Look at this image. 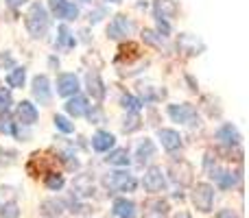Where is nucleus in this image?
I'll return each instance as SVG.
<instances>
[{
	"instance_id": "nucleus-1",
	"label": "nucleus",
	"mask_w": 249,
	"mask_h": 218,
	"mask_svg": "<svg viewBox=\"0 0 249 218\" xmlns=\"http://www.w3.org/2000/svg\"><path fill=\"white\" fill-rule=\"evenodd\" d=\"M24 24H26V31L31 33V37L35 39H42L46 37L48 29H51V16H48V9L44 7L42 2H33L29 7L24 16Z\"/></svg>"
},
{
	"instance_id": "nucleus-2",
	"label": "nucleus",
	"mask_w": 249,
	"mask_h": 218,
	"mask_svg": "<svg viewBox=\"0 0 249 218\" xmlns=\"http://www.w3.org/2000/svg\"><path fill=\"white\" fill-rule=\"evenodd\" d=\"M105 188L114 190V192H133L138 188V181L131 172L127 170H116V172H109L107 177L103 179Z\"/></svg>"
},
{
	"instance_id": "nucleus-3",
	"label": "nucleus",
	"mask_w": 249,
	"mask_h": 218,
	"mask_svg": "<svg viewBox=\"0 0 249 218\" xmlns=\"http://www.w3.org/2000/svg\"><path fill=\"white\" fill-rule=\"evenodd\" d=\"M57 164V155H48V153H39L35 151L31 155V159L26 162V172L31 177H39V175H48L53 172V166Z\"/></svg>"
},
{
	"instance_id": "nucleus-4",
	"label": "nucleus",
	"mask_w": 249,
	"mask_h": 218,
	"mask_svg": "<svg viewBox=\"0 0 249 218\" xmlns=\"http://www.w3.org/2000/svg\"><path fill=\"white\" fill-rule=\"evenodd\" d=\"M190 199H193V205L201 214H208V212H212V205H214V188L210 184H197L193 188Z\"/></svg>"
},
{
	"instance_id": "nucleus-5",
	"label": "nucleus",
	"mask_w": 249,
	"mask_h": 218,
	"mask_svg": "<svg viewBox=\"0 0 249 218\" xmlns=\"http://www.w3.org/2000/svg\"><path fill=\"white\" fill-rule=\"evenodd\" d=\"M166 114L173 122H179V124H195L199 122V116L195 105L190 103H173L166 107Z\"/></svg>"
},
{
	"instance_id": "nucleus-6",
	"label": "nucleus",
	"mask_w": 249,
	"mask_h": 218,
	"mask_svg": "<svg viewBox=\"0 0 249 218\" xmlns=\"http://www.w3.org/2000/svg\"><path fill=\"white\" fill-rule=\"evenodd\" d=\"M168 175H171V179L175 181V184L188 185V184H193L195 168L190 166L186 159H173V162L168 164Z\"/></svg>"
},
{
	"instance_id": "nucleus-7",
	"label": "nucleus",
	"mask_w": 249,
	"mask_h": 218,
	"mask_svg": "<svg viewBox=\"0 0 249 218\" xmlns=\"http://www.w3.org/2000/svg\"><path fill=\"white\" fill-rule=\"evenodd\" d=\"M142 185H144V190L151 194L162 192V190L166 188V177H164L162 168H158V166L146 168L144 177H142Z\"/></svg>"
},
{
	"instance_id": "nucleus-8",
	"label": "nucleus",
	"mask_w": 249,
	"mask_h": 218,
	"mask_svg": "<svg viewBox=\"0 0 249 218\" xmlns=\"http://www.w3.org/2000/svg\"><path fill=\"white\" fill-rule=\"evenodd\" d=\"M31 92H33V99L39 105H48L51 103V81H48L46 74H35L33 81H31Z\"/></svg>"
},
{
	"instance_id": "nucleus-9",
	"label": "nucleus",
	"mask_w": 249,
	"mask_h": 218,
	"mask_svg": "<svg viewBox=\"0 0 249 218\" xmlns=\"http://www.w3.org/2000/svg\"><path fill=\"white\" fill-rule=\"evenodd\" d=\"M131 31H133V22L127 20V16H123V13H116L107 26V37L123 39V37H127V35H131Z\"/></svg>"
},
{
	"instance_id": "nucleus-10",
	"label": "nucleus",
	"mask_w": 249,
	"mask_h": 218,
	"mask_svg": "<svg viewBox=\"0 0 249 218\" xmlns=\"http://www.w3.org/2000/svg\"><path fill=\"white\" fill-rule=\"evenodd\" d=\"M57 96H64V99H70V96L79 94V79L77 74L72 72H61L57 74Z\"/></svg>"
},
{
	"instance_id": "nucleus-11",
	"label": "nucleus",
	"mask_w": 249,
	"mask_h": 218,
	"mask_svg": "<svg viewBox=\"0 0 249 218\" xmlns=\"http://www.w3.org/2000/svg\"><path fill=\"white\" fill-rule=\"evenodd\" d=\"M214 137L221 142L223 146H228V149H232V146H238L241 144V133H238V129L234 127L232 122H225V124H221L219 129H216V133H214Z\"/></svg>"
},
{
	"instance_id": "nucleus-12",
	"label": "nucleus",
	"mask_w": 249,
	"mask_h": 218,
	"mask_svg": "<svg viewBox=\"0 0 249 218\" xmlns=\"http://www.w3.org/2000/svg\"><path fill=\"white\" fill-rule=\"evenodd\" d=\"M210 175L208 177H212L214 179V184H216V188L219 190H230V188H234L236 185V181H238V175L236 172H232V170H225V168H210Z\"/></svg>"
},
{
	"instance_id": "nucleus-13",
	"label": "nucleus",
	"mask_w": 249,
	"mask_h": 218,
	"mask_svg": "<svg viewBox=\"0 0 249 218\" xmlns=\"http://www.w3.org/2000/svg\"><path fill=\"white\" fill-rule=\"evenodd\" d=\"M179 11V4L175 0H153V16L155 20H162V22H168L177 16Z\"/></svg>"
},
{
	"instance_id": "nucleus-14",
	"label": "nucleus",
	"mask_w": 249,
	"mask_h": 218,
	"mask_svg": "<svg viewBox=\"0 0 249 218\" xmlns=\"http://www.w3.org/2000/svg\"><path fill=\"white\" fill-rule=\"evenodd\" d=\"M177 48H179L181 52H186V55H201V50L206 46H203V42L197 37V35L181 33L179 37H177Z\"/></svg>"
},
{
	"instance_id": "nucleus-15",
	"label": "nucleus",
	"mask_w": 249,
	"mask_h": 218,
	"mask_svg": "<svg viewBox=\"0 0 249 218\" xmlns=\"http://www.w3.org/2000/svg\"><path fill=\"white\" fill-rule=\"evenodd\" d=\"M116 146V135L109 131H96L94 135H92V149L96 151V153H109V151Z\"/></svg>"
},
{
	"instance_id": "nucleus-16",
	"label": "nucleus",
	"mask_w": 249,
	"mask_h": 218,
	"mask_svg": "<svg viewBox=\"0 0 249 218\" xmlns=\"http://www.w3.org/2000/svg\"><path fill=\"white\" fill-rule=\"evenodd\" d=\"M160 144L166 153H175L177 149H181V135L175 131V129H160L158 131Z\"/></svg>"
},
{
	"instance_id": "nucleus-17",
	"label": "nucleus",
	"mask_w": 249,
	"mask_h": 218,
	"mask_svg": "<svg viewBox=\"0 0 249 218\" xmlns=\"http://www.w3.org/2000/svg\"><path fill=\"white\" fill-rule=\"evenodd\" d=\"M37 118H39V111L31 101H20L18 103V120H20V124L31 127V124L37 122Z\"/></svg>"
},
{
	"instance_id": "nucleus-18",
	"label": "nucleus",
	"mask_w": 249,
	"mask_h": 218,
	"mask_svg": "<svg viewBox=\"0 0 249 218\" xmlns=\"http://www.w3.org/2000/svg\"><path fill=\"white\" fill-rule=\"evenodd\" d=\"M86 87H88V94H90L94 101L105 99V83H103V79H101L99 72H88L86 74Z\"/></svg>"
},
{
	"instance_id": "nucleus-19",
	"label": "nucleus",
	"mask_w": 249,
	"mask_h": 218,
	"mask_svg": "<svg viewBox=\"0 0 249 218\" xmlns=\"http://www.w3.org/2000/svg\"><path fill=\"white\" fill-rule=\"evenodd\" d=\"M144 218H168V203L158 197L144 201Z\"/></svg>"
},
{
	"instance_id": "nucleus-20",
	"label": "nucleus",
	"mask_w": 249,
	"mask_h": 218,
	"mask_svg": "<svg viewBox=\"0 0 249 218\" xmlns=\"http://www.w3.org/2000/svg\"><path fill=\"white\" fill-rule=\"evenodd\" d=\"M112 212H114V216H118V218H138L136 203H133L131 199H127V197L116 199L114 205H112Z\"/></svg>"
},
{
	"instance_id": "nucleus-21",
	"label": "nucleus",
	"mask_w": 249,
	"mask_h": 218,
	"mask_svg": "<svg viewBox=\"0 0 249 218\" xmlns=\"http://www.w3.org/2000/svg\"><path fill=\"white\" fill-rule=\"evenodd\" d=\"M88 109H90L88 99L86 96H81V94L70 96L68 103H66V111H68V116H72V118H81V116H86Z\"/></svg>"
},
{
	"instance_id": "nucleus-22",
	"label": "nucleus",
	"mask_w": 249,
	"mask_h": 218,
	"mask_svg": "<svg viewBox=\"0 0 249 218\" xmlns=\"http://www.w3.org/2000/svg\"><path fill=\"white\" fill-rule=\"evenodd\" d=\"M153 157H155V144H153V140L144 137V140L138 144V149H136V162L140 164V166H144V164L151 162Z\"/></svg>"
},
{
	"instance_id": "nucleus-23",
	"label": "nucleus",
	"mask_w": 249,
	"mask_h": 218,
	"mask_svg": "<svg viewBox=\"0 0 249 218\" xmlns=\"http://www.w3.org/2000/svg\"><path fill=\"white\" fill-rule=\"evenodd\" d=\"M138 57H140V46H138L136 42L121 44V48H118V55H116V64H123V61L131 64L133 59H138Z\"/></svg>"
},
{
	"instance_id": "nucleus-24",
	"label": "nucleus",
	"mask_w": 249,
	"mask_h": 218,
	"mask_svg": "<svg viewBox=\"0 0 249 218\" xmlns=\"http://www.w3.org/2000/svg\"><path fill=\"white\" fill-rule=\"evenodd\" d=\"M53 16L61 17V20H77L79 17V7L72 2V0H64V2L53 11Z\"/></svg>"
},
{
	"instance_id": "nucleus-25",
	"label": "nucleus",
	"mask_w": 249,
	"mask_h": 218,
	"mask_svg": "<svg viewBox=\"0 0 249 218\" xmlns=\"http://www.w3.org/2000/svg\"><path fill=\"white\" fill-rule=\"evenodd\" d=\"M57 33H59V35H57V44H55L57 48H61V50H70V48L77 46V37L70 33V29L66 24H61Z\"/></svg>"
},
{
	"instance_id": "nucleus-26",
	"label": "nucleus",
	"mask_w": 249,
	"mask_h": 218,
	"mask_svg": "<svg viewBox=\"0 0 249 218\" xmlns=\"http://www.w3.org/2000/svg\"><path fill=\"white\" fill-rule=\"evenodd\" d=\"M105 162L109 164V166H121V168H124V166H129V151L127 149H112L107 153V157H105Z\"/></svg>"
},
{
	"instance_id": "nucleus-27",
	"label": "nucleus",
	"mask_w": 249,
	"mask_h": 218,
	"mask_svg": "<svg viewBox=\"0 0 249 218\" xmlns=\"http://www.w3.org/2000/svg\"><path fill=\"white\" fill-rule=\"evenodd\" d=\"M18 129H20V122H16V120H13V116L9 114V111H0V133L16 137Z\"/></svg>"
},
{
	"instance_id": "nucleus-28",
	"label": "nucleus",
	"mask_w": 249,
	"mask_h": 218,
	"mask_svg": "<svg viewBox=\"0 0 249 218\" xmlns=\"http://www.w3.org/2000/svg\"><path fill=\"white\" fill-rule=\"evenodd\" d=\"M72 188H74V192L81 194V197H90V194L94 192V184H92V179L88 175H79L77 179H74Z\"/></svg>"
},
{
	"instance_id": "nucleus-29",
	"label": "nucleus",
	"mask_w": 249,
	"mask_h": 218,
	"mask_svg": "<svg viewBox=\"0 0 249 218\" xmlns=\"http://www.w3.org/2000/svg\"><path fill=\"white\" fill-rule=\"evenodd\" d=\"M44 185H46L48 190H53V192H59V190L66 185V179L61 172L53 170V172H48V175H44Z\"/></svg>"
},
{
	"instance_id": "nucleus-30",
	"label": "nucleus",
	"mask_w": 249,
	"mask_h": 218,
	"mask_svg": "<svg viewBox=\"0 0 249 218\" xmlns=\"http://www.w3.org/2000/svg\"><path fill=\"white\" fill-rule=\"evenodd\" d=\"M24 81H26V68H22V66L11 68V72L7 74V85L9 87H22Z\"/></svg>"
},
{
	"instance_id": "nucleus-31",
	"label": "nucleus",
	"mask_w": 249,
	"mask_h": 218,
	"mask_svg": "<svg viewBox=\"0 0 249 218\" xmlns=\"http://www.w3.org/2000/svg\"><path fill=\"white\" fill-rule=\"evenodd\" d=\"M121 107L127 109V114H138V111L142 109V101L136 99V96H131V94H123L121 96Z\"/></svg>"
},
{
	"instance_id": "nucleus-32",
	"label": "nucleus",
	"mask_w": 249,
	"mask_h": 218,
	"mask_svg": "<svg viewBox=\"0 0 249 218\" xmlns=\"http://www.w3.org/2000/svg\"><path fill=\"white\" fill-rule=\"evenodd\" d=\"M140 127H142L140 116L138 114H127V118H124V122H123V131L124 133H133V131H138Z\"/></svg>"
},
{
	"instance_id": "nucleus-33",
	"label": "nucleus",
	"mask_w": 249,
	"mask_h": 218,
	"mask_svg": "<svg viewBox=\"0 0 249 218\" xmlns=\"http://www.w3.org/2000/svg\"><path fill=\"white\" fill-rule=\"evenodd\" d=\"M53 122H55V127L59 129L61 133H74V122H70L66 116H61V114H57L55 118H53Z\"/></svg>"
},
{
	"instance_id": "nucleus-34",
	"label": "nucleus",
	"mask_w": 249,
	"mask_h": 218,
	"mask_svg": "<svg viewBox=\"0 0 249 218\" xmlns=\"http://www.w3.org/2000/svg\"><path fill=\"white\" fill-rule=\"evenodd\" d=\"M20 216V207L16 201H9L4 205H0V218H18Z\"/></svg>"
},
{
	"instance_id": "nucleus-35",
	"label": "nucleus",
	"mask_w": 249,
	"mask_h": 218,
	"mask_svg": "<svg viewBox=\"0 0 249 218\" xmlns=\"http://www.w3.org/2000/svg\"><path fill=\"white\" fill-rule=\"evenodd\" d=\"M142 39H144L146 44H151V46H155V48H162V37H160L155 31H151V29L142 31Z\"/></svg>"
},
{
	"instance_id": "nucleus-36",
	"label": "nucleus",
	"mask_w": 249,
	"mask_h": 218,
	"mask_svg": "<svg viewBox=\"0 0 249 218\" xmlns=\"http://www.w3.org/2000/svg\"><path fill=\"white\" fill-rule=\"evenodd\" d=\"M42 210H44V214H48V216H59L61 214V203H57V201H44L42 203Z\"/></svg>"
},
{
	"instance_id": "nucleus-37",
	"label": "nucleus",
	"mask_w": 249,
	"mask_h": 218,
	"mask_svg": "<svg viewBox=\"0 0 249 218\" xmlns=\"http://www.w3.org/2000/svg\"><path fill=\"white\" fill-rule=\"evenodd\" d=\"M13 103L11 90L9 87H0V111H9V105Z\"/></svg>"
},
{
	"instance_id": "nucleus-38",
	"label": "nucleus",
	"mask_w": 249,
	"mask_h": 218,
	"mask_svg": "<svg viewBox=\"0 0 249 218\" xmlns=\"http://www.w3.org/2000/svg\"><path fill=\"white\" fill-rule=\"evenodd\" d=\"M88 118H90V122H101V120H103V111H101V107L99 105H96V107H92V109H88Z\"/></svg>"
},
{
	"instance_id": "nucleus-39",
	"label": "nucleus",
	"mask_w": 249,
	"mask_h": 218,
	"mask_svg": "<svg viewBox=\"0 0 249 218\" xmlns=\"http://www.w3.org/2000/svg\"><path fill=\"white\" fill-rule=\"evenodd\" d=\"M0 68H16V61L9 52H4V55L0 52Z\"/></svg>"
},
{
	"instance_id": "nucleus-40",
	"label": "nucleus",
	"mask_w": 249,
	"mask_h": 218,
	"mask_svg": "<svg viewBox=\"0 0 249 218\" xmlns=\"http://www.w3.org/2000/svg\"><path fill=\"white\" fill-rule=\"evenodd\" d=\"M214 218H241V214H236L234 210H221Z\"/></svg>"
},
{
	"instance_id": "nucleus-41",
	"label": "nucleus",
	"mask_w": 249,
	"mask_h": 218,
	"mask_svg": "<svg viewBox=\"0 0 249 218\" xmlns=\"http://www.w3.org/2000/svg\"><path fill=\"white\" fill-rule=\"evenodd\" d=\"M7 2V7H11V9H18V7H22V4L26 2V0H4Z\"/></svg>"
},
{
	"instance_id": "nucleus-42",
	"label": "nucleus",
	"mask_w": 249,
	"mask_h": 218,
	"mask_svg": "<svg viewBox=\"0 0 249 218\" xmlns=\"http://www.w3.org/2000/svg\"><path fill=\"white\" fill-rule=\"evenodd\" d=\"M173 218H193V216H190L188 212H177V214L173 216Z\"/></svg>"
},
{
	"instance_id": "nucleus-43",
	"label": "nucleus",
	"mask_w": 249,
	"mask_h": 218,
	"mask_svg": "<svg viewBox=\"0 0 249 218\" xmlns=\"http://www.w3.org/2000/svg\"><path fill=\"white\" fill-rule=\"evenodd\" d=\"M105 2H114V4H118V2H123V0H105Z\"/></svg>"
},
{
	"instance_id": "nucleus-44",
	"label": "nucleus",
	"mask_w": 249,
	"mask_h": 218,
	"mask_svg": "<svg viewBox=\"0 0 249 218\" xmlns=\"http://www.w3.org/2000/svg\"><path fill=\"white\" fill-rule=\"evenodd\" d=\"M83 2H90V0H83Z\"/></svg>"
}]
</instances>
